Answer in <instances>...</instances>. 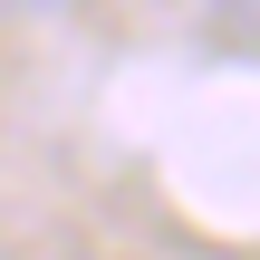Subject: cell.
<instances>
[{
	"label": "cell",
	"mask_w": 260,
	"mask_h": 260,
	"mask_svg": "<svg viewBox=\"0 0 260 260\" xmlns=\"http://www.w3.org/2000/svg\"><path fill=\"white\" fill-rule=\"evenodd\" d=\"M212 29H232V39H260V0H212Z\"/></svg>",
	"instance_id": "obj_1"
},
{
	"label": "cell",
	"mask_w": 260,
	"mask_h": 260,
	"mask_svg": "<svg viewBox=\"0 0 260 260\" xmlns=\"http://www.w3.org/2000/svg\"><path fill=\"white\" fill-rule=\"evenodd\" d=\"M10 10H39V19H58V10H77V0H10Z\"/></svg>",
	"instance_id": "obj_2"
}]
</instances>
